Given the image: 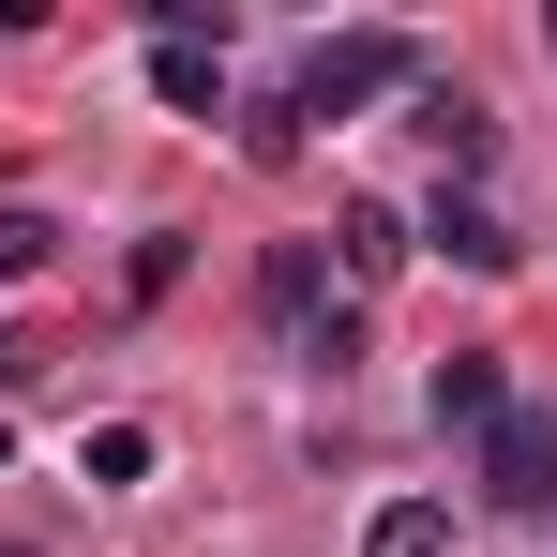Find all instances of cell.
Masks as SVG:
<instances>
[{"instance_id":"obj_1","label":"cell","mask_w":557,"mask_h":557,"mask_svg":"<svg viewBox=\"0 0 557 557\" xmlns=\"http://www.w3.org/2000/svg\"><path fill=\"white\" fill-rule=\"evenodd\" d=\"M392 91H422V46H407V30H317L301 76H286L301 121H362V106H392Z\"/></svg>"},{"instance_id":"obj_2","label":"cell","mask_w":557,"mask_h":557,"mask_svg":"<svg viewBox=\"0 0 557 557\" xmlns=\"http://www.w3.org/2000/svg\"><path fill=\"white\" fill-rule=\"evenodd\" d=\"M257 317H272L301 362H332V376L362 362V301L332 286V257H317V242H272V257H257Z\"/></svg>"},{"instance_id":"obj_3","label":"cell","mask_w":557,"mask_h":557,"mask_svg":"<svg viewBox=\"0 0 557 557\" xmlns=\"http://www.w3.org/2000/svg\"><path fill=\"white\" fill-rule=\"evenodd\" d=\"M482 497L497 512H543L557 497V407H497L482 422Z\"/></svg>"},{"instance_id":"obj_4","label":"cell","mask_w":557,"mask_h":557,"mask_svg":"<svg viewBox=\"0 0 557 557\" xmlns=\"http://www.w3.org/2000/svg\"><path fill=\"white\" fill-rule=\"evenodd\" d=\"M407 242H422V257H453V272H512V257H528V242H512V211H497V196H453V182H437V211H422Z\"/></svg>"},{"instance_id":"obj_5","label":"cell","mask_w":557,"mask_h":557,"mask_svg":"<svg viewBox=\"0 0 557 557\" xmlns=\"http://www.w3.org/2000/svg\"><path fill=\"white\" fill-rule=\"evenodd\" d=\"M332 242H347V286H392L407 257H422V242H407V211H376V196H347V226H332Z\"/></svg>"},{"instance_id":"obj_6","label":"cell","mask_w":557,"mask_h":557,"mask_svg":"<svg viewBox=\"0 0 557 557\" xmlns=\"http://www.w3.org/2000/svg\"><path fill=\"white\" fill-rule=\"evenodd\" d=\"M497 407H512V376H497V347H453V362H437V422H453V437H482Z\"/></svg>"},{"instance_id":"obj_7","label":"cell","mask_w":557,"mask_h":557,"mask_svg":"<svg viewBox=\"0 0 557 557\" xmlns=\"http://www.w3.org/2000/svg\"><path fill=\"white\" fill-rule=\"evenodd\" d=\"M362 557H453V497H392L362 528Z\"/></svg>"},{"instance_id":"obj_8","label":"cell","mask_w":557,"mask_h":557,"mask_svg":"<svg viewBox=\"0 0 557 557\" xmlns=\"http://www.w3.org/2000/svg\"><path fill=\"white\" fill-rule=\"evenodd\" d=\"M422 151H437V166H482V151H497V121H482L467 91H422Z\"/></svg>"},{"instance_id":"obj_9","label":"cell","mask_w":557,"mask_h":557,"mask_svg":"<svg viewBox=\"0 0 557 557\" xmlns=\"http://www.w3.org/2000/svg\"><path fill=\"white\" fill-rule=\"evenodd\" d=\"M151 91L166 106H226V46H151Z\"/></svg>"},{"instance_id":"obj_10","label":"cell","mask_w":557,"mask_h":557,"mask_svg":"<svg viewBox=\"0 0 557 557\" xmlns=\"http://www.w3.org/2000/svg\"><path fill=\"white\" fill-rule=\"evenodd\" d=\"M76 482H106V497H121V482H151V422H91V453H76Z\"/></svg>"},{"instance_id":"obj_11","label":"cell","mask_w":557,"mask_h":557,"mask_svg":"<svg viewBox=\"0 0 557 557\" xmlns=\"http://www.w3.org/2000/svg\"><path fill=\"white\" fill-rule=\"evenodd\" d=\"M30 272H61V226L46 211H0V286H30Z\"/></svg>"},{"instance_id":"obj_12","label":"cell","mask_w":557,"mask_h":557,"mask_svg":"<svg viewBox=\"0 0 557 557\" xmlns=\"http://www.w3.org/2000/svg\"><path fill=\"white\" fill-rule=\"evenodd\" d=\"M242 151H257V166H286V151H301V106H286V91H272V106H242Z\"/></svg>"},{"instance_id":"obj_13","label":"cell","mask_w":557,"mask_h":557,"mask_svg":"<svg viewBox=\"0 0 557 557\" xmlns=\"http://www.w3.org/2000/svg\"><path fill=\"white\" fill-rule=\"evenodd\" d=\"M30 376H46V347H30V332H0V392H30Z\"/></svg>"},{"instance_id":"obj_14","label":"cell","mask_w":557,"mask_h":557,"mask_svg":"<svg viewBox=\"0 0 557 557\" xmlns=\"http://www.w3.org/2000/svg\"><path fill=\"white\" fill-rule=\"evenodd\" d=\"M543 46H557V0H543Z\"/></svg>"}]
</instances>
